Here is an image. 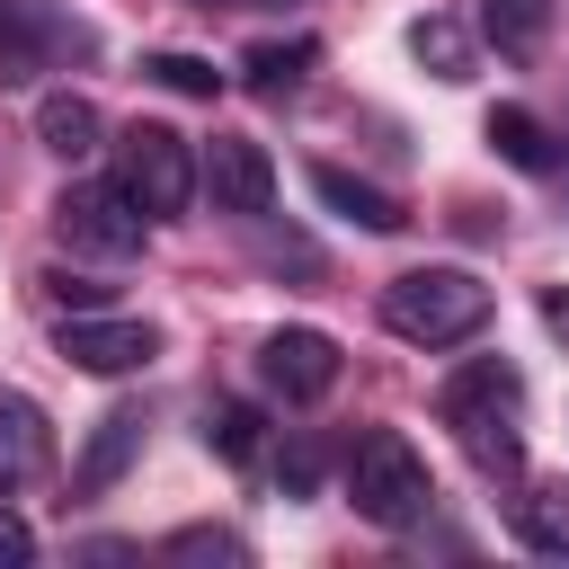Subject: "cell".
<instances>
[{
	"label": "cell",
	"instance_id": "obj_1",
	"mask_svg": "<svg viewBox=\"0 0 569 569\" xmlns=\"http://www.w3.org/2000/svg\"><path fill=\"white\" fill-rule=\"evenodd\" d=\"M436 418L462 436V453H471L489 480H507V471L525 462V373H516L507 356L453 365L445 391H436Z\"/></svg>",
	"mask_w": 569,
	"mask_h": 569
},
{
	"label": "cell",
	"instance_id": "obj_2",
	"mask_svg": "<svg viewBox=\"0 0 569 569\" xmlns=\"http://www.w3.org/2000/svg\"><path fill=\"white\" fill-rule=\"evenodd\" d=\"M382 329L409 347H462L489 329V284L471 267H409L382 284Z\"/></svg>",
	"mask_w": 569,
	"mask_h": 569
},
{
	"label": "cell",
	"instance_id": "obj_3",
	"mask_svg": "<svg viewBox=\"0 0 569 569\" xmlns=\"http://www.w3.org/2000/svg\"><path fill=\"white\" fill-rule=\"evenodd\" d=\"M347 507H356L365 525H382V533H409V525H427V507H436V480H427L418 445H409V436H391V427L356 436V445H347Z\"/></svg>",
	"mask_w": 569,
	"mask_h": 569
},
{
	"label": "cell",
	"instance_id": "obj_4",
	"mask_svg": "<svg viewBox=\"0 0 569 569\" xmlns=\"http://www.w3.org/2000/svg\"><path fill=\"white\" fill-rule=\"evenodd\" d=\"M116 187H124L151 222H178V213L196 204V151H187V133H169V124H124V133H116Z\"/></svg>",
	"mask_w": 569,
	"mask_h": 569
},
{
	"label": "cell",
	"instance_id": "obj_5",
	"mask_svg": "<svg viewBox=\"0 0 569 569\" xmlns=\"http://www.w3.org/2000/svg\"><path fill=\"white\" fill-rule=\"evenodd\" d=\"M53 231L80 249V258H133L151 240V213L116 187V178H71L53 196Z\"/></svg>",
	"mask_w": 569,
	"mask_h": 569
},
{
	"label": "cell",
	"instance_id": "obj_6",
	"mask_svg": "<svg viewBox=\"0 0 569 569\" xmlns=\"http://www.w3.org/2000/svg\"><path fill=\"white\" fill-rule=\"evenodd\" d=\"M53 347H62V365H80V373H142L151 356H160V329L151 320H133V311H62V329H53Z\"/></svg>",
	"mask_w": 569,
	"mask_h": 569
},
{
	"label": "cell",
	"instance_id": "obj_7",
	"mask_svg": "<svg viewBox=\"0 0 569 569\" xmlns=\"http://www.w3.org/2000/svg\"><path fill=\"white\" fill-rule=\"evenodd\" d=\"M196 187L213 196V213L267 222V204H276V160H267L249 133H213V142L196 151Z\"/></svg>",
	"mask_w": 569,
	"mask_h": 569
},
{
	"label": "cell",
	"instance_id": "obj_8",
	"mask_svg": "<svg viewBox=\"0 0 569 569\" xmlns=\"http://www.w3.org/2000/svg\"><path fill=\"white\" fill-rule=\"evenodd\" d=\"M258 382L284 400V409H311L338 391V338L329 329H267L258 338Z\"/></svg>",
	"mask_w": 569,
	"mask_h": 569
},
{
	"label": "cell",
	"instance_id": "obj_9",
	"mask_svg": "<svg viewBox=\"0 0 569 569\" xmlns=\"http://www.w3.org/2000/svg\"><path fill=\"white\" fill-rule=\"evenodd\" d=\"M98 36L80 27V18H62V9H44V0H0V80H36V71H53L62 53H89Z\"/></svg>",
	"mask_w": 569,
	"mask_h": 569
},
{
	"label": "cell",
	"instance_id": "obj_10",
	"mask_svg": "<svg viewBox=\"0 0 569 569\" xmlns=\"http://www.w3.org/2000/svg\"><path fill=\"white\" fill-rule=\"evenodd\" d=\"M44 462H53V427H44V409H36L27 391H0V498L36 489Z\"/></svg>",
	"mask_w": 569,
	"mask_h": 569
},
{
	"label": "cell",
	"instance_id": "obj_11",
	"mask_svg": "<svg viewBox=\"0 0 569 569\" xmlns=\"http://www.w3.org/2000/svg\"><path fill=\"white\" fill-rule=\"evenodd\" d=\"M311 196H320L338 222H356V231H400V222H409L373 178H356V169H338V160H311Z\"/></svg>",
	"mask_w": 569,
	"mask_h": 569
},
{
	"label": "cell",
	"instance_id": "obj_12",
	"mask_svg": "<svg viewBox=\"0 0 569 569\" xmlns=\"http://www.w3.org/2000/svg\"><path fill=\"white\" fill-rule=\"evenodd\" d=\"M133 453H142V409H107L98 436H89V453H80V471H71V489H80V498L116 489V480L133 471Z\"/></svg>",
	"mask_w": 569,
	"mask_h": 569
},
{
	"label": "cell",
	"instance_id": "obj_13",
	"mask_svg": "<svg viewBox=\"0 0 569 569\" xmlns=\"http://www.w3.org/2000/svg\"><path fill=\"white\" fill-rule=\"evenodd\" d=\"M311 62H320V44L311 36H284V44H249V98H267V107H284V98H302V80H311Z\"/></svg>",
	"mask_w": 569,
	"mask_h": 569
},
{
	"label": "cell",
	"instance_id": "obj_14",
	"mask_svg": "<svg viewBox=\"0 0 569 569\" xmlns=\"http://www.w3.org/2000/svg\"><path fill=\"white\" fill-rule=\"evenodd\" d=\"M36 142H44L53 160H89V151H98V107H89L80 89H44V98H36Z\"/></svg>",
	"mask_w": 569,
	"mask_h": 569
},
{
	"label": "cell",
	"instance_id": "obj_15",
	"mask_svg": "<svg viewBox=\"0 0 569 569\" xmlns=\"http://www.w3.org/2000/svg\"><path fill=\"white\" fill-rule=\"evenodd\" d=\"M489 151L507 169H525V178H551L560 169V151H551V133H542L533 107H489Z\"/></svg>",
	"mask_w": 569,
	"mask_h": 569
},
{
	"label": "cell",
	"instance_id": "obj_16",
	"mask_svg": "<svg viewBox=\"0 0 569 569\" xmlns=\"http://www.w3.org/2000/svg\"><path fill=\"white\" fill-rule=\"evenodd\" d=\"M542 18H551V0H489V9H480V36H489L507 62H525V53L542 44Z\"/></svg>",
	"mask_w": 569,
	"mask_h": 569
},
{
	"label": "cell",
	"instance_id": "obj_17",
	"mask_svg": "<svg viewBox=\"0 0 569 569\" xmlns=\"http://www.w3.org/2000/svg\"><path fill=\"white\" fill-rule=\"evenodd\" d=\"M516 542L542 551V560H569V489H533L516 507Z\"/></svg>",
	"mask_w": 569,
	"mask_h": 569
},
{
	"label": "cell",
	"instance_id": "obj_18",
	"mask_svg": "<svg viewBox=\"0 0 569 569\" xmlns=\"http://www.w3.org/2000/svg\"><path fill=\"white\" fill-rule=\"evenodd\" d=\"M409 53H418L436 80H471V36H462L453 18H418V27H409Z\"/></svg>",
	"mask_w": 569,
	"mask_h": 569
},
{
	"label": "cell",
	"instance_id": "obj_19",
	"mask_svg": "<svg viewBox=\"0 0 569 569\" xmlns=\"http://www.w3.org/2000/svg\"><path fill=\"white\" fill-rule=\"evenodd\" d=\"M204 445H213L222 462H258V409H249V400H213V409H204Z\"/></svg>",
	"mask_w": 569,
	"mask_h": 569
},
{
	"label": "cell",
	"instance_id": "obj_20",
	"mask_svg": "<svg viewBox=\"0 0 569 569\" xmlns=\"http://www.w3.org/2000/svg\"><path fill=\"white\" fill-rule=\"evenodd\" d=\"M160 551H169V560H231V569L249 560V542H240L231 525H178V533H169Z\"/></svg>",
	"mask_w": 569,
	"mask_h": 569
},
{
	"label": "cell",
	"instance_id": "obj_21",
	"mask_svg": "<svg viewBox=\"0 0 569 569\" xmlns=\"http://www.w3.org/2000/svg\"><path fill=\"white\" fill-rule=\"evenodd\" d=\"M142 71H151L160 89H178V98H213V89H222V71H213L204 53H151Z\"/></svg>",
	"mask_w": 569,
	"mask_h": 569
},
{
	"label": "cell",
	"instance_id": "obj_22",
	"mask_svg": "<svg viewBox=\"0 0 569 569\" xmlns=\"http://www.w3.org/2000/svg\"><path fill=\"white\" fill-rule=\"evenodd\" d=\"M258 258H267V267H302V276L320 267V258H311V240H284V231H258Z\"/></svg>",
	"mask_w": 569,
	"mask_h": 569
},
{
	"label": "cell",
	"instance_id": "obj_23",
	"mask_svg": "<svg viewBox=\"0 0 569 569\" xmlns=\"http://www.w3.org/2000/svg\"><path fill=\"white\" fill-rule=\"evenodd\" d=\"M18 560H36V533H27V525L0 507V569H18Z\"/></svg>",
	"mask_w": 569,
	"mask_h": 569
},
{
	"label": "cell",
	"instance_id": "obj_24",
	"mask_svg": "<svg viewBox=\"0 0 569 569\" xmlns=\"http://www.w3.org/2000/svg\"><path fill=\"white\" fill-rule=\"evenodd\" d=\"M542 329H551V338H569V293H542Z\"/></svg>",
	"mask_w": 569,
	"mask_h": 569
},
{
	"label": "cell",
	"instance_id": "obj_25",
	"mask_svg": "<svg viewBox=\"0 0 569 569\" xmlns=\"http://www.w3.org/2000/svg\"><path fill=\"white\" fill-rule=\"evenodd\" d=\"M196 9H284V0H196Z\"/></svg>",
	"mask_w": 569,
	"mask_h": 569
}]
</instances>
